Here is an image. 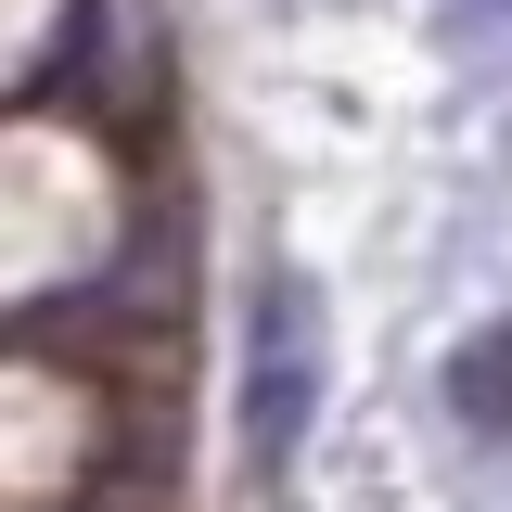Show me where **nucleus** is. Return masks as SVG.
<instances>
[{
  "instance_id": "1",
  "label": "nucleus",
  "mask_w": 512,
  "mask_h": 512,
  "mask_svg": "<svg viewBox=\"0 0 512 512\" xmlns=\"http://www.w3.org/2000/svg\"><path fill=\"white\" fill-rule=\"evenodd\" d=\"M308 410H320V295L295 269H269L256 308H244V448H256V474L295 461Z\"/></svg>"
},
{
  "instance_id": "2",
  "label": "nucleus",
  "mask_w": 512,
  "mask_h": 512,
  "mask_svg": "<svg viewBox=\"0 0 512 512\" xmlns=\"http://www.w3.org/2000/svg\"><path fill=\"white\" fill-rule=\"evenodd\" d=\"M448 410H461L474 436H512V320H487V333L448 359Z\"/></svg>"
}]
</instances>
